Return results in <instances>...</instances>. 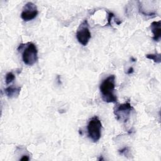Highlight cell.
Listing matches in <instances>:
<instances>
[{"mask_svg":"<svg viewBox=\"0 0 161 161\" xmlns=\"http://www.w3.org/2000/svg\"><path fill=\"white\" fill-rule=\"evenodd\" d=\"M38 14V11L36 5L31 2H28L23 6L21 18L25 21H29L35 18Z\"/></svg>","mask_w":161,"mask_h":161,"instance_id":"6","label":"cell"},{"mask_svg":"<svg viewBox=\"0 0 161 161\" xmlns=\"http://www.w3.org/2000/svg\"><path fill=\"white\" fill-rule=\"evenodd\" d=\"M102 99L108 103H117L118 98L114 94L115 76L110 75L104 79L99 86Z\"/></svg>","mask_w":161,"mask_h":161,"instance_id":"1","label":"cell"},{"mask_svg":"<svg viewBox=\"0 0 161 161\" xmlns=\"http://www.w3.org/2000/svg\"><path fill=\"white\" fill-rule=\"evenodd\" d=\"M18 50H23L22 59L26 65L31 66L37 62L38 50L33 43L28 42L26 44H20Z\"/></svg>","mask_w":161,"mask_h":161,"instance_id":"2","label":"cell"},{"mask_svg":"<svg viewBox=\"0 0 161 161\" xmlns=\"http://www.w3.org/2000/svg\"><path fill=\"white\" fill-rule=\"evenodd\" d=\"M133 109V108L128 101L123 104H116L113 108V113L118 121L126 123L129 119L131 111Z\"/></svg>","mask_w":161,"mask_h":161,"instance_id":"4","label":"cell"},{"mask_svg":"<svg viewBox=\"0 0 161 161\" xmlns=\"http://www.w3.org/2000/svg\"><path fill=\"white\" fill-rule=\"evenodd\" d=\"M20 87H14L13 86H8L4 89V93L6 95L10 98L18 97L20 93Z\"/></svg>","mask_w":161,"mask_h":161,"instance_id":"8","label":"cell"},{"mask_svg":"<svg viewBox=\"0 0 161 161\" xmlns=\"http://www.w3.org/2000/svg\"><path fill=\"white\" fill-rule=\"evenodd\" d=\"M76 38L79 43L82 45L86 46L87 45L91 38V33L89 29V25L87 19H85L79 25L76 31Z\"/></svg>","mask_w":161,"mask_h":161,"instance_id":"5","label":"cell"},{"mask_svg":"<svg viewBox=\"0 0 161 161\" xmlns=\"http://www.w3.org/2000/svg\"><path fill=\"white\" fill-rule=\"evenodd\" d=\"M133 72H134L133 68V67H130L129 69L128 70V71L126 72V74H132Z\"/></svg>","mask_w":161,"mask_h":161,"instance_id":"12","label":"cell"},{"mask_svg":"<svg viewBox=\"0 0 161 161\" xmlns=\"http://www.w3.org/2000/svg\"><path fill=\"white\" fill-rule=\"evenodd\" d=\"M87 130L88 136L93 142L95 143L99 140L101 136L102 123L97 116H94L89 119Z\"/></svg>","mask_w":161,"mask_h":161,"instance_id":"3","label":"cell"},{"mask_svg":"<svg viewBox=\"0 0 161 161\" xmlns=\"http://www.w3.org/2000/svg\"><path fill=\"white\" fill-rule=\"evenodd\" d=\"M160 53H151V54H147L145 57L150 60H153L154 62L160 64L161 62V58H160Z\"/></svg>","mask_w":161,"mask_h":161,"instance_id":"9","label":"cell"},{"mask_svg":"<svg viewBox=\"0 0 161 161\" xmlns=\"http://www.w3.org/2000/svg\"><path fill=\"white\" fill-rule=\"evenodd\" d=\"M150 28L153 33L152 39L155 42H158L161 36V21H153L150 24Z\"/></svg>","mask_w":161,"mask_h":161,"instance_id":"7","label":"cell"},{"mask_svg":"<svg viewBox=\"0 0 161 161\" xmlns=\"http://www.w3.org/2000/svg\"><path fill=\"white\" fill-rule=\"evenodd\" d=\"M131 60H131V61H132V62H135V61H136V59H135V58H133V57H131Z\"/></svg>","mask_w":161,"mask_h":161,"instance_id":"13","label":"cell"},{"mask_svg":"<svg viewBox=\"0 0 161 161\" xmlns=\"http://www.w3.org/2000/svg\"><path fill=\"white\" fill-rule=\"evenodd\" d=\"M29 157L28 155H23L20 158V160H29Z\"/></svg>","mask_w":161,"mask_h":161,"instance_id":"11","label":"cell"},{"mask_svg":"<svg viewBox=\"0 0 161 161\" xmlns=\"http://www.w3.org/2000/svg\"><path fill=\"white\" fill-rule=\"evenodd\" d=\"M14 79H15V75H14V74L13 72H9L6 74V79H5V82H6V84L7 85L9 84L10 83H11Z\"/></svg>","mask_w":161,"mask_h":161,"instance_id":"10","label":"cell"}]
</instances>
